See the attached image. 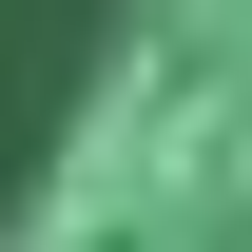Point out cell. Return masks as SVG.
Instances as JSON below:
<instances>
[{
	"label": "cell",
	"mask_w": 252,
	"mask_h": 252,
	"mask_svg": "<svg viewBox=\"0 0 252 252\" xmlns=\"http://www.w3.org/2000/svg\"><path fill=\"white\" fill-rule=\"evenodd\" d=\"M0 252H252V0H39Z\"/></svg>",
	"instance_id": "1"
}]
</instances>
